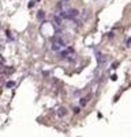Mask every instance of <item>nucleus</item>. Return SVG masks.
<instances>
[{"mask_svg": "<svg viewBox=\"0 0 131 137\" xmlns=\"http://www.w3.org/2000/svg\"><path fill=\"white\" fill-rule=\"evenodd\" d=\"M37 18H38L40 20H42L44 18H45V12H44V11H38V14H37Z\"/></svg>", "mask_w": 131, "mask_h": 137, "instance_id": "nucleus-4", "label": "nucleus"}, {"mask_svg": "<svg viewBox=\"0 0 131 137\" xmlns=\"http://www.w3.org/2000/svg\"><path fill=\"white\" fill-rule=\"evenodd\" d=\"M15 86V83H14V81H7V84H5V87H7V88H11V87H14Z\"/></svg>", "mask_w": 131, "mask_h": 137, "instance_id": "nucleus-7", "label": "nucleus"}, {"mask_svg": "<svg viewBox=\"0 0 131 137\" xmlns=\"http://www.w3.org/2000/svg\"><path fill=\"white\" fill-rule=\"evenodd\" d=\"M62 18H66V19H75L78 15H79V11L75 10V8H68V10H64L62 14Z\"/></svg>", "mask_w": 131, "mask_h": 137, "instance_id": "nucleus-1", "label": "nucleus"}, {"mask_svg": "<svg viewBox=\"0 0 131 137\" xmlns=\"http://www.w3.org/2000/svg\"><path fill=\"white\" fill-rule=\"evenodd\" d=\"M107 61H108V57L105 56V54H103V53H97V63H98V65L103 68L104 65L107 64Z\"/></svg>", "mask_w": 131, "mask_h": 137, "instance_id": "nucleus-2", "label": "nucleus"}, {"mask_svg": "<svg viewBox=\"0 0 131 137\" xmlns=\"http://www.w3.org/2000/svg\"><path fill=\"white\" fill-rule=\"evenodd\" d=\"M53 22H56V25H57V26L62 25V20H60L59 16H55V18H53Z\"/></svg>", "mask_w": 131, "mask_h": 137, "instance_id": "nucleus-6", "label": "nucleus"}, {"mask_svg": "<svg viewBox=\"0 0 131 137\" xmlns=\"http://www.w3.org/2000/svg\"><path fill=\"white\" fill-rule=\"evenodd\" d=\"M66 114H67V110L64 107H60V109L57 110V115H59V117H64Z\"/></svg>", "mask_w": 131, "mask_h": 137, "instance_id": "nucleus-3", "label": "nucleus"}, {"mask_svg": "<svg viewBox=\"0 0 131 137\" xmlns=\"http://www.w3.org/2000/svg\"><path fill=\"white\" fill-rule=\"evenodd\" d=\"M79 111H81V107H74V113H75V114H78Z\"/></svg>", "mask_w": 131, "mask_h": 137, "instance_id": "nucleus-8", "label": "nucleus"}, {"mask_svg": "<svg viewBox=\"0 0 131 137\" xmlns=\"http://www.w3.org/2000/svg\"><path fill=\"white\" fill-rule=\"evenodd\" d=\"M87 102H89V98H82L81 99V104H82V106H85V104H87Z\"/></svg>", "mask_w": 131, "mask_h": 137, "instance_id": "nucleus-5", "label": "nucleus"}, {"mask_svg": "<svg viewBox=\"0 0 131 137\" xmlns=\"http://www.w3.org/2000/svg\"><path fill=\"white\" fill-rule=\"evenodd\" d=\"M126 46H127V48H129V46H130V38L126 41Z\"/></svg>", "mask_w": 131, "mask_h": 137, "instance_id": "nucleus-9", "label": "nucleus"}]
</instances>
